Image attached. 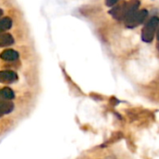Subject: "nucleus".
<instances>
[{
    "label": "nucleus",
    "instance_id": "nucleus-5",
    "mask_svg": "<svg viewBox=\"0 0 159 159\" xmlns=\"http://www.w3.org/2000/svg\"><path fill=\"white\" fill-rule=\"evenodd\" d=\"M0 58L7 61H13L19 59V53L14 49H6L0 54Z\"/></svg>",
    "mask_w": 159,
    "mask_h": 159
},
{
    "label": "nucleus",
    "instance_id": "nucleus-12",
    "mask_svg": "<svg viewBox=\"0 0 159 159\" xmlns=\"http://www.w3.org/2000/svg\"><path fill=\"white\" fill-rule=\"evenodd\" d=\"M2 15H3V10H2V9L0 8V17H1Z\"/></svg>",
    "mask_w": 159,
    "mask_h": 159
},
{
    "label": "nucleus",
    "instance_id": "nucleus-9",
    "mask_svg": "<svg viewBox=\"0 0 159 159\" xmlns=\"http://www.w3.org/2000/svg\"><path fill=\"white\" fill-rule=\"evenodd\" d=\"M14 92L11 89L9 88H4L0 89V97L3 98L4 100H12L14 99Z\"/></svg>",
    "mask_w": 159,
    "mask_h": 159
},
{
    "label": "nucleus",
    "instance_id": "nucleus-11",
    "mask_svg": "<svg viewBox=\"0 0 159 159\" xmlns=\"http://www.w3.org/2000/svg\"><path fill=\"white\" fill-rule=\"evenodd\" d=\"M157 49L159 50V28H157Z\"/></svg>",
    "mask_w": 159,
    "mask_h": 159
},
{
    "label": "nucleus",
    "instance_id": "nucleus-4",
    "mask_svg": "<svg viewBox=\"0 0 159 159\" xmlns=\"http://www.w3.org/2000/svg\"><path fill=\"white\" fill-rule=\"evenodd\" d=\"M18 79V75L13 71H0V83L10 84Z\"/></svg>",
    "mask_w": 159,
    "mask_h": 159
},
{
    "label": "nucleus",
    "instance_id": "nucleus-7",
    "mask_svg": "<svg viewBox=\"0 0 159 159\" xmlns=\"http://www.w3.org/2000/svg\"><path fill=\"white\" fill-rule=\"evenodd\" d=\"M14 44V38L9 34H0V48L8 47Z\"/></svg>",
    "mask_w": 159,
    "mask_h": 159
},
{
    "label": "nucleus",
    "instance_id": "nucleus-8",
    "mask_svg": "<svg viewBox=\"0 0 159 159\" xmlns=\"http://www.w3.org/2000/svg\"><path fill=\"white\" fill-rule=\"evenodd\" d=\"M12 26V20L8 17L3 18L0 20V33L7 31Z\"/></svg>",
    "mask_w": 159,
    "mask_h": 159
},
{
    "label": "nucleus",
    "instance_id": "nucleus-2",
    "mask_svg": "<svg viewBox=\"0 0 159 159\" xmlns=\"http://www.w3.org/2000/svg\"><path fill=\"white\" fill-rule=\"evenodd\" d=\"M159 25V18L155 16L152 17L144 25L143 32H142V38L144 42L146 43H150L153 41L155 34L157 29L158 28Z\"/></svg>",
    "mask_w": 159,
    "mask_h": 159
},
{
    "label": "nucleus",
    "instance_id": "nucleus-3",
    "mask_svg": "<svg viewBox=\"0 0 159 159\" xmlns=\"http://www.w3.org/2000/svg\"><path fill=\"white\" fill-rule=\"evenodd\" d=\"M147 16H148V11L146 9L137 10L136 12H134L130 17H129L125 20L126 27L132 29V28L139 26L140 24H142L145 20Z\"/></svg>",
    "mask_w": 159,
    "mask_h": 159
},
{
    "label": "nucleus",
    "instance_id": "nucleus-10",
    "mask_svg": "<svg viewBox=\"0 0 159 159\" xmlns=\"http://www.w3.org/2000/svg\"><path fill=\"white\" fill-rule=\"evenodd\" d=\"M118 1H119V0H105V4H106V6H108V7H113V6H115Z\"/></svg>",
    "mask_w": 159,
    "mask_h": 159
},
{
    "label": "nucleus",
    "instance_id": "nucleus-1",
    "mask_svg": "<svg viewBox=\"0 0 159 159\" xmlns=\"http://www.w3.org/2000/svg\"><path fill=\"white\" fill-rule=\"evenodd\" d=\"M140 7L139 0H130L129 2H124L118 6H116L110 10V14L118 21H124L129 17H130L134 12L138 10Z\"/></svg>",
    "mask_w": 159,
    "mask_h": 159
},
{
    "label": "nucleus",
    "instance_id": "nucleus-6",
    "mask_svg": "<svg viewBox=\"0 0 159 159\" xmlns=\"http://www.w3.org/2000/svg\"><path fill=\"white\" fill-rule=\"evenodd\" d=\"M14 104L9 100H0V114L7 115L13 111Z\"/></svg>",
    "mask_w": 159,
    "mask_h": 159
}]
</instances>
